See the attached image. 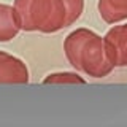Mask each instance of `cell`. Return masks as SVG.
<instances>
[{
	"mask_svg": "<svg viewBox=\"0 0 127 127\" xmlns=\"http://www.w3.org/2000/svg\"><path fill=\"white\" fill-rule=\"evenodd\" d=\"M64 51L70 65L87 76L105 78L114 70L106 54L103 37L91 29L79 27L70 32L64 41Z\"/></svg>",
	"mask_w": 127,
	"mask_h": 127,
	"instance_id": "1",
	"label": "cell"
},
{
	"mask_svg": "<svg viewBox=\"0 0 127 127\" xmlns=\"http://www.w3.org/2000/svg\"><path fill=\"white\" fill-rule=\"evenodd\" d=\"M13 8L26 32L54 33L70 26L64 0H14Z\"/></svg>",
	"mask_w": 127,
	"mask_h": 127,
	"instance_id": "2",
	"label": "cell"
},
{
	"mask_svg": "<svg viewBox=\"0 0 127 127\" xmlns=\"http://www.w3.org/2000/svg\"><path fill=\"white\" fill-rule=\"evenodd\" d=\"M110 62L114 67H127V22L114 24L103 37Z\"/></svg>",
	"mask_w": 127,
	"mask_h": 127,
	"instance_id": "3",
	"label": "cell"
},
{
	"mask_svg": "<svg viewBox=\"0 0 127 127\" xmlns=\"http://www.w3.org/2000/svg\"><path fill=\"white\" fill-rule=\"evenodd\" d=\"M21 30V22L13 5L0 3V43L16 38Z\"/></svg>",
	"mask_w": 127,
	"mask_h": 127,
	"instance_id": "5",
	"label": "cell"
},
{
	"mask_svg": "<svg viewBox=\"0 0 127 127\" xmlns=\"http://www.w3.org/2000/svg\"><path fill=\"white\" fill-rule=\"evenodd\" d=\"M43 84H86V79L76 71H54L43 78Z\"/></svg>",
	"mask_w": 127,
	"mask_h": 127,
	"instance_id": "7",
	"label": "cell"
},
{
	"mask_svg": "<svg viewBox=\"0 0 127 127\" xmlns=\"http://www.w3.org/2000/svg\"><path fill=\"white\" fill-rule=\"evenodd\" d=\"M67 8V16H68V24H75L81 18L83 10H84V0H64Z\"/></svg>",
	"mask_w": 127,
	"mask_h": 127,
	"instance_id": "8",
	"label": "cell"
},
{
	"mask_svg": "<svg viewBox=\"0 0 127 127\" xmlns=\"http://www.w3.org/2000/svg\"><path fill=\"white\" fill-rule=\"evenodd\" d=\"M98 13L106 24L122 22L127 19V0H98Z\"/></svg>",
	"mask_w": 127,
	"mask_h": 127,
	"instance_id": "6",
	"label": "cell"
},
{
	"mask_svg": "<svg viewBox=\"0 0 127 127\" xmlns=\"http://www.w3.org/2000/svg\"><path fill=\"white\" fill-rule=\"evenodd\" d=\"M29 79L30 73L22 59L0 51V84H27Z\"/></svg>",
	"mask_w": 127,
	"mask_h": 127,
	"instance_id": "4",
	"label": "cell"
}]
</instances>
